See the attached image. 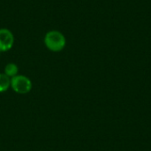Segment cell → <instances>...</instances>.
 <instances>
[{"label": "cell", "instance_id": "6da1fadb", "mask_svg": "<svg viewBox=\"0 0 151 151\" xmlns=\"http://www.w3.org/2000/svg\"><path fill=\"white\" fill-rule=\"evenodd\" d=\"M66 40L65 35L57 30H51L46 33L44 36V44L51 51L58 52L65 47Z\"/></svg>", "mask_w": 151, "mask_h": 151}, {"label": "cell", "instance_id": "7a4b0ae2", "mask_svg": "<svg viewBox=\"0 0 151 151\" xmlns=\"http://www.w3.org/2000/svg\"><path fill=\"white\" fill-rule=\"evenodd\" d=\"M11 88L16 93L25 95L32 89V82L24 75H16L11 79Z\"/></svg>", "mask_w": 151, "mask_h": 151}, {"label": "cell", "instance_id": "3957f363", "mask_svg": "<svg viewBox=\"0 0 151 151\" xmlns=\"http://www.w3.org/2000/svg\"><path fill=\"white\" fill-rule=\"evenodd\" d=\"M14 43V36L7 28H0V52L12 49Z\"/></svg>", "mask_w": 151, "mask_h": 151}, {"label": "cell", "instance_id": "277c9868", "mask_svg": "<svg viewBox=\"0 0 151 151\" xmlns=\"http://www.w3.org/2000/svg\"><path fill=\"white\" fill-rule=\"evenodd\" d=\"M18 72H19V68H18L17 65L14 63H10V64H7L5 65L4 73L12 79V77L18 75Z\"/></svg>", "mask_w": 151, "mask_h": 151}, {"label": "cell", "instance_id": "5b68a950", "mask_svg": "<svg viewBox=\"0 0 151 151\" xmlns=\"http://www.w3.org/2000/svg\"><path fill=\"white\" fill-rule=\"evenodd\" d=\"M11 87V78L4 73H0V93L5 92Z\"/></svg>", "mask_w": 151, "mask_h": 151}]
</instances>
